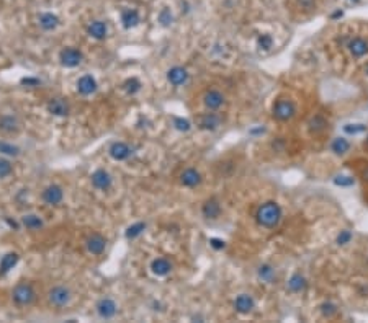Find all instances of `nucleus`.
Returning a JSON list of instances; mask_svg holds the SVG:
<instances>
[{
  "label": "nucleus",
  "instance_id": "nucleus-42",
  "mask_svg": "<svg viewBox=\"0 0 368 323\" xmlns=\"http://www.w3.org/2000/svg\"><path fill=\"white\" fill-rule=\"evenodd\" d=\"M363 180H365V181H368V166H367L365 170H363Z\"/></svg>",
  "mask_w": 368,
  "mask_h": 323
},
{
  "label": "nucleus",
  "instance_id": "nucleus-25",
  "mask_svg": "<svg viewBox=\"0 0 368 323\" xmlns=\"http://www.w3.org/2000/svg\"><path fill=\"white\" fill-rule=\"evenodd\" d=\"M287 287H288L291 292H294V294L303 292L304 289L308 287V281H306V277H304L301 273H294L293 276L288 279Z\"/></svg>",
  "mask_w": 368,
  "mask_h": 323
},
{
  "label": "nucleus",
  "instance_id": "nucleus-5",
  "mask_svg": "<svg viewBox=\"0 0 368 323\" xmlns=\"http://www.w3.org/2000/svg\"><path fill=\"white\" fill-rule=\"evenodd\" d=\"M221 124H223V116L218 111L208 110V113L198 116V127L203 131H216Z\"/></svg>",
  "mask_w": 368,
  "mask_h": 323
},
{
  "label": "nucleus",
  "instance_id": "nucleus-16",
  "mask_svg": "<svg viewBox=\"0 0 368 323\" xmlns=\"http://www.w3.org/2000/svg\"><path fill=\"white\" fill-rule=\"evenodd\" d=\"M188 72H186L185 67L182 66H175L172 67L169 72H167V80H169L174 87H180V85H185L186 82H188Z\"/></svg>",
  "mask_w": 368,
  "mask_h": 323
},
{
  "label": "nucleus",
  "instance_id": "nucleus-8",
  "mask_svg": "<svg viewBox=\"0 0 368 323\" xmlns=\"http://www.w3.org/2000/svg\"><path fill=\"white\" fill-rule=\"evenodd\" d=\"M221 212H223V208H221V203L218 198H210L201 204V215H203L206 220L219 219Z\"/></svg>",
  "mask_w": 368,
  "mask_h": 323
},
{
  "label": "nucleus",
  "instance_id": "nucleus-36",
  "mask_svg": "<svg viewBox=\"0 0 368 323\" xmlns=\"http://www.w3.org/2000/svg\"><path fill=\"white\" fill-rule=\"evenodd\" d=\"M352 230H348V229H343V230H341V233L337 235V238H336V243L339 245V247H343V245H347V243H350L352 242Z\"/></svg>",
  "mask_w": 368,
  "mask_h": 323
},
{
  "label": "nucleus",
  "instance_id": "nucleus-3",
  "mask_svg": "<svg viewBox=\"0 0 368 323\" xmlns=\"http://www.w3.org/2000/svg\"><path fill=\"white\" fill-rule=\"evenodd\" d=\"M272 113H273L275 119L285 122V121H289L294 117V115H296V106H294V103L291 100L280 98V100L275 101Z\"/></svg>",
  "mask_w": 368,
  "mask_h": 323
},
{
  "label": "nucleus",
  "instance_id": "nucleus-24",
  "mask_svg": "<svg viewBox=\"0 0 368 323\" xmlns=\"http://www.w3.org/2000/svg\"><path fill=\"white\" fill-rule=\"evenodd\" d=\"M257 277L265 284H272L275 279H277V271H275V268L272 264L263 263V264H260L257 269Z\"/></svg>",
  "mask_w": 368,
  "mask_h": 323
},
{
  "label": "nucleus",
  "instance_id": "nucleus-32",
  "mask_svg": "<svg viewBox=\"0 0 368 323\" xmlns=\"http://www.w3.org/2000/svg\"><path fill=\"white\" fill-rule=\"evenodd\" d=\"M123 88L126 90L128 95H136L137 92L141 90V82L137 80V78H128V80L123 83Z\"/></svg>",
  "mask_w": 368,
  "mask_h": 323
},
{
  "label": "nucleus",
  "instance_id": "nucleus-29",
  "mask_svg": "<svg viewBox=\"0 0 368 323\" xmlns=\"http://www.w3.org/2000/svg\"><path fill=\"white\" fill-rule=\"evenodd\" d=\"M331 150L336 155H345L350 150V142H348L347 137H336L331 144Z\"/></svg>",
  "mask_w": 368,
  "mask_h": 323
},
{
  "label": "nucleus",
  "instance_id": "nucleus-26",
  "mask_svg": "<svg viewBox=\"0 0 368 323\" xmlns=\"http://www.w3.org/2000/svg\"><path fill=\"white\" fill-rule=\"evenodd\" d=\"M308 126H309V132H311V134L319 136L327 129V119L321 115H316L311 121H309Z\"/></svg>",
  "mask_w": 368,
  "mask_h": 323
},
{
  "label": "nucleus",
  "instance_id": "nucleus-20",
  "mask_svg": "<svg viewBox=\"0 0 368 323\" xmlns=\"http://www.w3.org/2000/svg\"><path fill=\"white\" fill-rule=\"evenodd\" d=\"M347 49L353 57H362L368 52V41H365V39L360 36L352 38L350 41L347 43Z\"/></svg>",
  "mask_w": 368,
  "mask_h": 323
},
{
  "label": "nucleus",
  "instance_id": "nucleus-10",
  "mask_svg": "<svg viewBox=\"0 0 368 323\" xmlns=\"http://www.w3.org/2000/svg\"><path fill=\"white\" fill-rule=\"evenodd\" d=\"M90 180H92L93 188H97V189H100V191H108V189L111 188V185H113L111 175L108 173L105 168H98V170L93 171Z\"/></svg>",
  "mask_w": 368,
  "mask_h": 323
},
{
  "label": "nucleus",
  "instance_id": "nucleus-34",
  "mask_svg": "<svg viewBox=\"0 0 368 323\" xmlns=\"http://www.w3.org/2000/svg\"><path fill=\"white\" fill-rule=\"evenodd\" d=\"M321 313L326 318H332V317H336L337 315V312H339V308H337V305L336 303H332V302H324L321 307Z\"/></svg>",
  "mask_w": 368,
  "mask_h": 323
},
{
  "label": "nucleus",
  "instance_id": "nucleus-19",
  "mask_svg": "<svg viewBox=\"0 0 368 323\" xmlns=\"http://www.w3.org/2000/svg\"><path fill=\"white\" fill-rule=\"evenodd\" d=\"M20 127H22V124H20L17 116H12V115L0 116V131H2L3 134H17L20 131Z\"/></svg>",
  "mask_w": 368,
  "mask_h": 323
},
{
  "label": "nucleus",
  "instance_id": "nucleus-4",
  "mask_svg": "<svg viewBox=\"0 0 368 323\" xmlns=\"http://www.w3.org/2000/svg\"><path fill=\"white\" fill-rule=\"evenodd\" d=\"M72 299V294H71V289L66 287V286H54L48 291V300L51 303L53 307H66L69 305V302H71Z\"/></svg>",
  "mask_w": 368,
  "mask_h": 323
},
{
  "label": "nucleus",
  "instance_id": "nucleus-14",
  "mask_svg": "<svg viewBox=\"0 0 368 323\" xmlns=\"http://www.w3.org/2000/svg\"><path fill=\"white\" fill-rule=\"evenodd\" d=\"M108 152H110V157L113 160L123 162L126 159H130L131 154H132V149L126 144V142H113V144L110 145V149H108Z\"/></svg>",
  "mask_w": 368,
  "mask_h": 323
},
{
  "label": "nucleus",
  "instance_id": "nucleus-37",
  "mask_svg": "<svg viewBox=\"0 0 368 323\" xmlns=\"http://www.w3.org/2000/svg\"><path fill=\"white\" fill-rule=\"evenodd\" d=\"M259 46L262 49H270L273 46V39L270 34H260L259 36Z\"/></svg>",
  "mask_w": 368,
  "mask_h": 323
},
{
  "label": "nucleus",
  "instance_id": "nucleus-33",
  "mask_svg": "<svg viewBox=\"0 0 368 323\" xmlns=\"http://www.w3.org/2000/svg\"><path fill=\"white\" fill-rule=\"evenodd\" d=\"M0 154L3 155H10V157H17L20 154V149L17 145L10 144V142L0 140Z\"/></svg>",
  "mask_w": 368,
  "mask_h": 323
},
{
  "label": "nucleus",
  "instance_id": "nucleus-45",
  "mask_svg": "<svg viewBox=\"0 0 368 323\" xmlns=\"http://www.w3.org/2000/svg\"><path fill=\"white\" fill-rule=\"evenodd\" d=\"M353 2H357V0H353Z\"/></svg>",
  "mask_w": 368,
  "mask_h": 323
},
{
  "label": "nucleus",
  "instance_id": "nucleus-28",
  "mask_svg": "<svg viewBox=\"0 0 368 323\" xmlns=\"http://www.w3.org/2000/svg\"><path fill=\"white\" fill-rule=\"evenodd\" d=\"M39 26L46 29V31H53V29L59 26V17L54 13H43L39 17Z\"/></svg>",
  "mask_w": 368,
  "mask_h": 323
},
{
  "label": "nucleus",
  "instance_id": "nucleus-11",
  "mask_svg": "<svg viewBox=\"0 0 368 323\" xmlns=\"http://www.w3.org/2000/svg\"><path fill=\"white\" fill-rule=\"evenodd\" d=\"M41 198L46 204L49 206H57L62 203L64 199V191L59 185H49L48 188H44L41 193Z\"/></svg>",
  "mask_w": 368,
  "mask_h": 323
},
{
  "label": "nucleus",
  "instance_id": "nucleus-39",
  "mask_svg": "<svg viewBox=\"0 0 368 323\" xmlns=\"http://www.w3.org/2000/svg\"><path fill=\"white\" fill-rule=\"evenodd\" d=\"M174 126L179 131H184V132H186L191 127L190 121L188 119H182V117H175V119H174Z\"/></svg>",
  "mask_w": 368,
  "mask_h": 323
},
{
  "label": "nucleus",
  "instance_id": "nucleus-31",
  "mask_svg": "<svg viewBox=\"0 0 368 323\" xmlns=\"http://www.w3.org/2000/svg\"><path fill=\"white\" fill-rule=\"evenodd\" d=\"M146 230V224L144 222H136V224H132V225H130V227L126 229V238H130V240H132V238H136V237H139V235L144 232Z\"/></svg>",
  "mask_w": 368,
  "mask_h": 323
},
{
  "label": "nucleus",
  "instance_id": "nucleus-35",
  "mask_svg": "<svg viewBox=\"0 0 368 323\" xmlns=\"http://www.w3.org/2000/svg\"><path fill=\"white\" fill-rule=\"evenodd\" d=\"M13 173V165L12 162L7 159H0V178H7Z\"/></svg>",
  "mask_w": 368,
  "mask_h": 323
},
{
  "label": "nucleus",
  "instance_id": "nucleus-40",
  "mask_svg": "<svg viewBox=\"0 0 368 323\" xmlns=\"http://www.w3.org/2000/svg\"><path fill=\"white\" fill-rule=\"evenodd\" d=\"M339 178L341 180H336V183L341 186H350L353 183V178H350V176H339Z\"/></svg>",
  "mask_w": 368,
  "mask_h": 323
},
{
  "label": "nucleus",
  "instance_id": "nucleus-15",
  "mask_svg": "<svg viewBox=\"0 0 368 323\" xmlns=\"http://www.w3.org/2000/svg\"><path fill=\"white\" fill-rule=\"evenodd\" d=\"M85 247L88 250V253L102 254L106 248V238L100 233H92L90 237L85 240Z\"/></svg>",
  "mask_w": 368,
  "mask_h": 323
},
{
  "label": "nucleus",
  "instance_id": "nucleus-18",
  "mask_svg": "<svg viewBox=\"0 0 368 323\" xmlns=\"http://www.w3.org/2000/svg\"><path fill=\"white\" fill-rule=\"evenodd\" d=\"M97 88H98L97 80L92 75H82L77 80V92L83 96L93 95V93L97 92Z\"/></svg>",
  "mask_w": 368,
  "mask_h": 323
},
{
  "label": "nucleus",
  "instance_id": "nucleus-1",
  "mask_svg": "<svg viewBox=\"0 0 368 323\" xmlns=\"http://www.w3.org/2000/svg\"><path fill=\"white\" fill-rule=\"evenodd\" d=\"M255 220L260 227L265 229H273L277 227L282 220V208H280L278 203L275 201H267V203H262L255 210Z\"/></svg>",
  "mask_w": 368,
  "mask_h": 323
},
{
  "label": "nucleus",
  "instance_id": "nucleus-23",
  "mask_svg": "<svg viewBox=\"0 0 368 323\" xmlns=\"http://www.w3.org/2000/svg\"><path fill=\"white\" fill-rule=\"evenodd\" d=\"M139 22H141V18H139V13H137V10H134V8H126V10H123V12H121V23H123V26H125L126 29H131V28L137 26V24H139Z\"/></svg>",
  "mask_w": 368,
  "mask_h": 323
},
{
  "label": "nucleus",
  "instance_id": "nucleus-13",
  "mask_svg": "<svg viewBox=\"0 0 368 323\" xmlns=\"http://www.w3.org/2000/svg\"><path fill=\"white\" fill-rule=\"evenodd\" d=\"M254 308H255V300L250 294H239V296L234 299V310L237 313L247 315Z\"/></svg>",
  "mask_w": 368,
  "mask_h": 323
},
{
  "label": "nucleus",
  "instance_id": "nucleus-44",
  "mask_svg": "<svg viewBox=\"0 0 368 323\" xmlns=\"http://www.w3.org/2000/svg\"><path fill=\"white\" fill-rule=\"evenodd\" d=\"M365 144H367V147H368V136H367V142H365Z\"/></svg>",
  "mask_w": 368,
  "mask_h": 323
},
{
  "label": "nucleus",
  "instance_id": "nucleus-41",
  "mask_svg": "<svg viewBox=\"0 0 368 323\" xmlns=\"http://www.w3.org/2000/svg\"><path fill=\"white\" fill-rule=\"evenodd\" d=\"M211 247L221 250V248H224V242H221V240H218V238H213L211 240Z\"/></svg>",
  "mask_w": 368,
  "mask_h": 323
},
{
  "label": "nucleus",
  "instance_id": "nucleus-38",
  "mask_svg": "<svg viewBox=\"0 0 368 323\" xmlns=\"http://www.w3.org/2000/svg\"><path fill=\"white\" fill-rule=\"evenodd\" d=\"M172 20H174V17H172V13L169 12L167 8H164L159 15V22L162 26H169V24L172 23Z\"/></svg>",
  "mask_w": 368,
  "mask_h": 323
},
{
  "label": "nucleus",
  "instance_id": "nucleus-2",
  "mask_svg": "<svg viewBox=\"0 0 368 323\" xmlns=\"http://www.w3.org/2000/svg\"><path fill=\"white\" fill-rule=\"evenodd\" d=\"M12 300L18 307H26L36 300V291H34L33 284L29 282H18L12 291Z\"/></svg>",
  "mask_w": 368,
  "mask_h": 323
},
{
  "label": "nucleus",
  "instance_id": "nucleus-9",
  "mask_svg": "<svg viewBox=\"0 0 368 323\" xmlns=\"http://www.w3.org/2000/svg\"><path fill=\"white\" fill-rule=\"evenodd\" d=\"M179 181L182 186H185V188H196V186L201 185V181H203V176L196 168H185L184 171L180 173L179 176Z\"/></svg>",
  "mask_w": 368,
  "mask_h": 323
},
{
  "label": "nucleus",
  "instance_id": "nucleus-17",
  "mask_svg": "<svg viewBox=\"0 0 368 323\" xmlns=\"http://www.w3.org/2000/svg\"><path fill=\"white\" fill-rule=\"evenodd\" d=\"M48 111L51 113L53 116L64 117L69 115V103L64 100V98H51V100L48 101Z\"/></svg>",
  "mask_w": 368,
  "mask_h": 323
},
{
  "label": "nucleus",
  "instance_id": "nucleus-43",
  "mask_svg": "<svg viewBox=\"0 0 368 323\" xmlns=\"http://www.w3.org/2000/svg\"><path fill=\"white\" fill-rule=\"evenodd\" d=\"M365 72H367V75H368V66H367V69H365Z\"/></svg>",
  "mask_w": 368,
  "mask_h": 323
},
{
  "label": "nucleus",
  "instance_id": "nucleus-30",
  "mask_svg": "<svg viewBox=\"0 0 368 323\" xmlns=\"http://www.w3.org/2000/svg\"><path fill=\"white\" fill-rule=\"evenodd\" d=\"M22 224L26 229L36 230V229L43 227V219L36 214H26V215H23V217H22Z\"/></svg>",
  "mask_w": 368,
  "mask_h": 323
},
{
  "label": "nucleus",
  "instance_id": "nucleus-6",
  "mask_svg": "<svg viewBox=\"0 0 368 323\" xmlns=\"http://www.w3.org/2000/svg\"><path fill=\"white\" fill-rule=\"evenodd\" d=\"M203 105L206 110L210 111H218L219 108H223L226 105V96L216 88H211L203 95Z\"/></svg>",
  "mask_w": 368,
  "mask_h": 323
},
{
  "label": "nucleus",
  "instance_id": "nucleus-21",
  "mask_svg": "<svg viewBox=\"0 0 368 323\" xmlns=\"http://www.w3.org/2000/svg\"><path fill=\"white\" fill-rule=\"evenodd\" d=\"M87 33L90 34V36H92L93 39H98V41H102V39L106 38V34H108V26H106V23L100 22V20H93V22H92L90 24H88Z\"/></svg>",
  "mask_w": 368,
  "mask_h": 323
},
{
  "label": "nucleus",
  "instance_id": "nucleus-27",
  "mask_svg": "<svg viewBox=\"0 0 368 323\" xmlns=\"http://www.w3.org/2000/svg\"><path fill=\"white\" fill-rule=\"evenodd\" d=\"M18 259H20L18 253H15V252H10L5 254L2 258V261H0V274H7L10 269H13L17 266Z\"/></svg>",
  "mask_w": 368,
  "mask_h": 323
},
{
  "label": "nucleus",
  "instance_id": "nucleus-22",
  "mask_svg": "<svg viewBox=\"0 0 368 323\" xmlns=\"http://www.w3.org/2000/svg\"><path fill=\"white\" fill-rule=\"evenodd\" d=\"M151 271L156 274V276H167L172 271V263L167 258H156L152 259L151 263Z\"/></svg>",
  "mask_w": 368,
  "mask_h": 323
},
{
  "label": "nucleus",
  "instance_id": "nucleus-7",
  "mask_svg": "<svg viewBox=\"0 0 368 323\" xmlns=\"http://www.w3.org/2000/svg\"><path fill=\"white\" fill-rule=\"evenodd\" d=\"M59 61H61L64 67L72 69V67H77L79 64L83 61V54L82 51H79L77 47H66L59 54Z\"/></svg>",
  "mask_w": 368,
  "mask_h": 323
},
{
  "label": "nucleus",
  "instance_id": "nucleus-12",
  "mask_svg": "<svg viewBox=\"0 0 368 323\" xmlns=\"http://www.w3.org/2000/svg\"><path fill=\"white\" fill-rule=\"evenodd\" d=\"M118 312V305L116 302L113 300V299L110 297H103L98 300L97 303V313L100 315L102 318H105V320H108V318H113L116 315Z\"/></svg>",
  "mask_w": 368,
  "mask_h": 323
}]
</instances>
